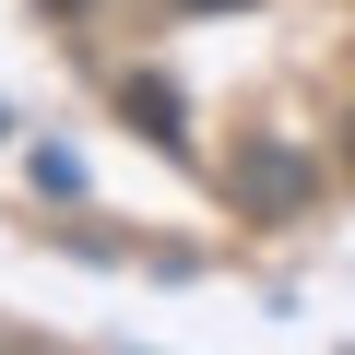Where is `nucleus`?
Returning a JSON list of instances; mask_svg holds the SVG:
<instances>
[{
    "label": "nucleus",
    "instance_id": "7ed1b4c3",
    "mask_svg": "<svg viewBox=\"0 0 355 355\" xmlns=\"http://www.w3.org/2000/svg\"><path fill=\"white\" fill-rule=\"evenodd\" d=\"M60 12H83V0H60Z\"/></svg>",
    "mask_w": 355,
    "mask_h": 355
},
{
    "label": "nucleus",
    "instance_id": "f03ea898",
    "mask_svg": "<svg viewBox=\"0 0 355 355\" xmlns=\"http://www.w3.org/2000/svg\"><path fill=\"white\" fill-rule=\"evenodd\" d=\"M119 107H130V130H154V142H178V95H166V83H130Z\"/></svg>",
    "mask_w": 355,
    "mask_h": 355
},
{
    "label": "nucleus",
    "instance_id": "f257e3e1",
    "mask_svg": "<svg viewBox=\"0 0 355 355\" xmlns=\"http://www.w3.org/2000/svg\"><path fill=\"white\" fill-rule=\"evenodd\" d=\"M237 202H261V214H308V202H320V166H308L296 142H249V154H237Z\"/></svg>",
    "mask_w": 355,
    "mask_h": 355
}]
</instances>
